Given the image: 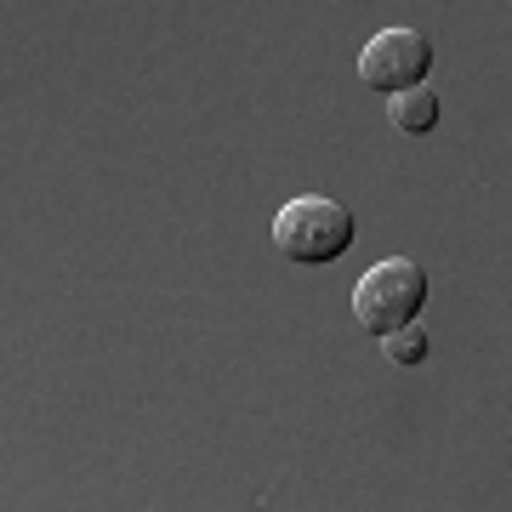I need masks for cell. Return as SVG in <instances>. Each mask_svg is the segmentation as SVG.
Here are the masks:
<instances>
[{"label":"cell","instance_id":"obj_1","mask_svg":"<svg viewBox=\"0 0 512 512\" xmlns=\"http://www.w3.org/2000/svg\"><path fill=\"white\" fill-rule=\"evenodd\" d=\"M359 239V222L342 200H325V194H302L274 217V245L291 256L296 268H330L342 262Z\"/></svg>","mask_w":512,"mask_h":512},{"label":"cell","instance_id":"obj_4","mask_svg":"<svg viewBox=\"0 0 512 512\" xmlns=\"http://www.w3.org/2000/svg\"><path fill=\"white\" fill-rule=\"evenodd\" d=\"M439 92H427V86H410V92H393L387 97V120H393V131L399 137H427V131L439 126Z\"/></svg>","mask_w":512,"mask_h":512},{"label":"cell","instance_id":"obj_2","mask_svg":"<svg viewBox=\"0 0 512 512\" xmlns=\"http://www.w3.org/2000/svg\"><path fill=\"white\" fill-rule=\"evenodd\" d=\"M421 308H427V274L410 256H393V262H376L359 291H353V319L365 336H393V330L416 325Z\"/></svg>","mask_w":512,"mask_h":512},{"label":"cell","instance_id":"obj_3","mask_svg":"<svg viewBox=\"0 0 512 512\" xmlns=\"http://www.w3.org/2000/svg\"><path fill=\"white\" fill-rule=\"evenodd\" d=\"M427 69H433V40L416 35V29H382L359 52V74H365L370 92H410V86H427Z\"/></svg>","mask_w":512,"mask_h":512},{"label":"cell","instance_id":"obj_5","mask_svg":"<svg viewBox=\"0 0 512 512\" xmlns=\"http://www.w3.org/2000/svg\"><path fill=\"white\" fill-rule=\"evenodd\" d=\"M382 353H387V365L416 370V365H427L433 336H427V330H421V319H416V325H404V330H393V336H382Z\"/></svg>","mask_w":512,"mask_h":512}]
</instances>
